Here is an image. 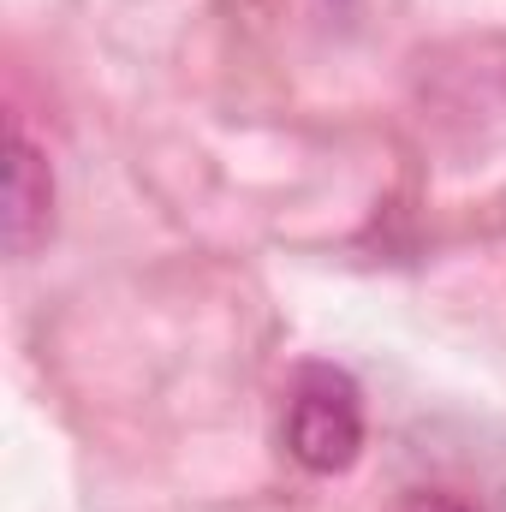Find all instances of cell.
Instances as JSON below:
<instances>
[{"label":"cell","mask_w":506,"mask_h":512,"mask_svg":"<svg viewBox=\"0 0 506 512\" xmlns=\"http://www.w3.org/2000/svg\"><path fill=\"white\" fill-rule=\"evenodd\" d=\"M411 512H465V507H459V501H447V495H423Z\"/></svg>","instance_id":"3957f363"},{"label":"cell","mask_w":506,"mask_h":512,"mask_svg":"<svg viewBox=\"0 0 506 512\" xmlns=\"http://www.w3.org/2000/svg\"><path fill=\"white\" fill-rule=\"evenodd\" d=\"M12 161H6V245L12 256H24L36 245V233L48 227V161L12 131V149H6Z\"/></svg>","instance_id":"7a4b0ae2"},{"label":"cell","mask_w":506,"mask_h":512,"mask_svg":"<svg viewBox=\"0 0 506 512\" xmlns=\"http://www.w3.org/2000/svg\"><path fill=\"white\" fill-rule=\"evenodd\" d=\"M286 447L298 465L310 471H346L364 447V399L346 370L310 364L292 387V411H286Z\"/></svg>","instance_id":"6da1fadb"}]
</instances>
